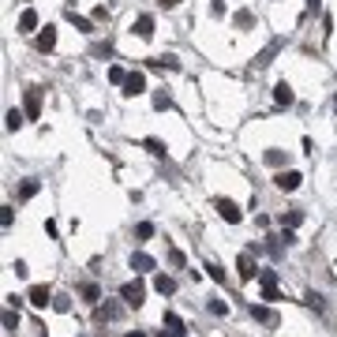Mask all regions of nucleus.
<instances>
[{"label": "nucleus", "mask_w": 337, "mask_h": 337, "mask_svg": "<svg viewBox=\"0 0 337 337\" xmlns=\"http://www.w3.org/2000/svg\"><path fill=\"white\" fill-rule=\"evenodd\" d=\"M120 296H124L127 307H139V303H143V296H146V288L139 285V281H127V285L120 288Z\"/></svg>", "instance_id": "f257e3e1"}, {"label": "nucleus", "mask_w": 337, "mask_h": 337, "mask_svg": "<svg viewBox=\"0 0 337 337\" xmlns=\"http://www.w3.org/2000/svg\"><path fill=\"white\" fill-rule=\"evenodd\" d=\"M143 90H146V79H143V71H131V75L124 79V94H127V98H139Z\"/></svg>", "instance_id": "f03ea898"}, {"label": "nucleus", "mask_w": 337, "mask_h": 337, "mask_svg": "<svg viewBox=\"0 0 337 337\" xmlns=\"http://www.w3.org/2000/svg\"><path fill=\"white\" fill-rule=\"evenodd\" d=\"M218 214H221V218L228 221V225H236V221L244 218V214H240V206H236L232 199H218Z\"/></svg>", "instance_id": "7ed1b4c3"}, {"label": "nucleus", "mask_w": 337, "mask_h": 337, "mask_svg": "<svg viewBox=\"0 0 337 337\" xmlns=\"http://www.w3.org/2000/svg\"><path fill=\"white\" fill-rule=\"evenodd\" d=\"M236 270H240V278H244V281L255 278V259H251V251H244L240 259H236Z\"/></svg>", "instance_id": "20e7f679"}, {"label": "nucleus", "mask_w": 337, "mask_h": 337, "mask_svg": "<svg viewBox=\"0 0 337 337\" xmlns=\"http://www.w3.org/2000/svg\"><path fill=\"white\" fill-rule=\"evenodd\" d=\"M300 172H278V180H274V184L281 187V191H296V187H300Z\"/></svg>", "instance_id": "39448f33"}, {"label": "nucleus", "mask_w": 337, "mask_h": 337, "mask_svg": "<svg viewBox=\"0 0 337 337\" xmlns=\"http://www.w3.org/2000/svg\"><path fill=\"white\" fill-rule=\"evenodd\" d=\"M30 303H34V307H49V303H53L49 288H45V285H34L30 288Z\"/></svg>", "instance_id": "423d86ee"}, {"label": "nucleus", "mask_w": 337, "mask_h": 337, "mask_svg": "<svg viewBox=\"0 0 337 337\" xmlns=\"http://www.w3.org/2000/svg\"><path fill=\"white\" fill-rule=\"evenodd\" d=\"M274 101H278V105H292V101H296L292 86H288V83H278V86H274Z\"/></svg>", "instance_id": "0eeeda50"}, {"label": "nucleus", "mask_w": 337, "mask_h": 337, "mask_svg": "<svg viewBox=\"0 0 337 337\" xmlns=\"http://www.w3.org/2000/svg\"><path fill=\"white\" fill-rule=\"evenodd\" d=\"M154 288H158L161 296H172V292H176V281L168 278V274H158V278H154Z\"/></svg>", "instance_id": "6e6552de"}, {"label": "nucleus", "mask_w": 337, "mask_h": 337, "mask_svg": "<svg viewBox=\"0 0 337 337\" xmlns=\"http://www.w3.org/2000/svg\"><path fill=\"white\" fill-rule=\"evenodd\" d=\"M19 30H23V34L38 30V11H34V8H26L23 15H19Z\"/></svg>", "instance_id": "1a4fd4ad"}, {"label": "nucleus", "mask_w": 337, "mask_h": 337, "mask_svg": "<svg viewBox=\"0 0 337 337\" xmlns=\"http://www.w3.org/2000/svg\"><path fill=\"white\" fill-rule=\"evenodd\" d=\"M131 270H139V274H146V270H154V259L146 251H135L131 255Z\"/></svg>", "instance_id": "9d476101"}, {"label": "nucleus", "mask_w": 337, "mask_h": 337, "mask_svg": "<svg viewBox=\"0 0 337 337\" xmlns=\"http://www.w3.org/2000/svg\"><path fill=\"white\" fill-rule=\"evenodd\" d=\"M53 45H56V30H53V26H45V30L38 34V49H42V53H49Z\"/></svg>", "instance_id": "9b49d317"}, {"label": "nucleus", "mask_w": 337, "mask_h": 337, "mask_svg": "<svg viewBox=\"0 0 337 337\" xmlns=\"http://www.w3.org/2000/svg\"><path fill=\"white\" fill-rule=\"evenodd\" d=\"M135 34H139V38H150V34H154V19L150 15H139V19H135Z\"/></svg>", "instance_id": "f8f14e48"}, {"label": "nucleus", "mask_w": 337, "mask_h": 337, "mask_svg": "<svg viewBox=\"0 0 337 337\" xmlns=\"http://www.w3.org/2000/svg\"><path fill=\"white\" fill-rule=\"evenodd\" d=\"M38 112H42V105H38V90H26V116L38 120Z\"/></svg>", "instance_id": "ddd939ff"}, {"label": "nucleus", "mask_w": 337, "mask_h": 337, "mask_svg": "<svg viewBox=\"0 0 337 337\" xmlns=\"http://www.w3.org/2000/svg\"><path fill=\"white\" fill-rule=\"evenodd\" d=\"M4 124H8V131H19V127L26 124V120H23V112H19V109H8V116H4Z\"/></svg>", "instance_id": "4468645a"}, {"label": "nucleus", "mask_w": 337, "mask_h": 337, "mask_svg": "<svg viewBox=\"0 0 337 337\" xmlns=\"http://www.w3.org/2000/svg\"><path fill=\"white\" fill-rule=\"evenodd\" d=\"M259 281H262V288H278V274L274 270H259Z\"/></svg>", "instance_id": "2eb2a0df"}, {"label": "nucleus", "mask_w": 337, "mask_h": 337, "mask_svg": "<svg viewBox=\"0 0 337 337\" xmlns=\"http://www.w3.org/2000/svg\"><path fill=\"white\" fill-rule=\"evenodd\" d=\"M38 187H42L38 180H26V184L19 187V199H34V195H38Z\"/></svg>", "instance_id": "dca6fc26"}, {"label": "nucleus", "mask_w": 337, "mask_h": 337, "mask_svg": "<svg viewBox=\"0 0 337 337\" xmlns=\"http://www.w3.org/2000/svg\"><path fill=\"white\" fill-rule=\"evenodd\" d=\"M251 315H255V319H259V322H278V319H274V311H270V307H255V303H251Z\"/></svg>", "instance_id": "f3484780"}, {"label": "nucleus", "mask_w": 337, "mask_h": 337, "mask_svg": "<svg viewBox=\"0 0 337 337\" xmlns=\"http://www.w3.org/2000/svg\"><path fill=\"white\" fill-rule=\"evenodd\" d=\"M165 326L172 330V334H180L184 330V322H180V315H172V311H165Z\"/></svg>", "instance_id": "a211bd4d"}, {"label": "nucleus", "mask_w": 337, "mask_h": 337, "mask_svg": "<svg viewBox=\"0 0 337 337\" xmlns=\"http://www.w3.org/2000/svg\"><path fill=\"white\" fill-rule=\"evenodd\" d=\"M67 19H71V23H75V30H94V23H90V19L75 15V11H71V15H67Z\"/></svg>", "instance_id": "6ab92c4d"}, {"label": "nucleus", "mask_w": 337, "mask_h": 337, "mask_svg": "<svg viewBox=\"0 0 337 337\" xmlns=\"http://www.w3.org/2000/svg\"><path fill=\"white\" fill-rule=\"evenodd\" d=\"M154 67H168V71H176L180 60H176V56H161V60H154Z\"/></svg>", "instance_id": "aec40b11"}, {"label": "nucleus", "mask_w": 337, "mask_h": 337, "mask_svg": "<svg viewBox=\"0 0 337 337\" xmlns=\"http://www.w3.org/2000/svg\"><path fill=\"white\" fill-rule=\"evenodd\" d=\"M124 79H127V71H124V67H109V83L124 86Z\"/></svg>", "instance_id": "412c9836"}, {"label": "nucleus", "mask_w": 337, "mask_h": 337, "mask_svg": "<svg viewBox=\"0 0 337 337\" xmlns=\"http://www.w3.org/2000/svg\"><path fill=\"white\" fill-rule=\"evenodd\" d=\"M98 315H101V319H116L120 307H116V303H105V307H98Z\"/></svg>", "instance_id": "4be33fe9"}, {"label": "nucleus", "mask_w": 337, "mask_h": 337, "mask_svg": "<svg viewBox=\"0 0 337 337\" xmlns=\"http://www.w3.org/2000/svg\"><path fill=\"white\" fill-rule=\"evenodd\" d=\"M135 236H139V240H150V236H154V225H150V221H143V225L135 228Z\"/></svg>", "instance_id": "5701e85b"}, {"label": "nucleus", "mask_w": 337, "mask_h": 337, "mask_svg": "<svg viewBox=\"0 0 337 337\" xmlns=\"http://www.w3.org/2000/svg\"><path fill=\"white\" fill-rule=\"evenodd\" d=\"M281 161H285V154H281V150H266V165H274V168H278Z\"/></svg>", "instance_id": "b1692460"}, {"label": "nucleus", "mask_w": 337, "mask_h": 337, "mask_svg": "<svg viewBox=\"0 0 337 337\" xmlns=\"http://www.w3.org/2000/svg\"><path fill=\"white\" fill-rule=\"evenodd\" d=\"M15 326H19V315H15V311H4V330H11V334H15Z\"/></svg>", "instance_id": "393cba45"}, {"label": "nucleus", "mask_w": 337, "mask_h": 337, "mask_svg": "<svg viewBox=\"0 0 337 337\" xmlns=\"http://www.w3.org/2000/svg\"><path fill=\"white\" fill-rule=\"evenodd\" d=\"M300 221H303V214H300V210H288V218H285V228H296Z\"/></svg>", "instance_id": "a878e982"}, {"label": "nucleus", "mask_w": 337, "mask_h": 337, "mask_svg": "<svg viewBox=\"0 0 337 337\" xmlns=\"http://www.w3.org/2000/svg\"><path fill=\"white\" fill-rule=\"evenodd\" d=\"M150 101H154V109H168V94H161V90H158V94H154V98H150Z\"/></svg>", "instance_id": "bb28decb"}, {"label": "nucleus", "mask_w": 337, "mask_h": 337, "mask_svg": "<svg viewBox=\"0 0 337 337\" xmlns=\"http://www.w3.org/2000/svg\"><path fill=\"white\" fill-rule=\"evenodd\" d=\"M146 150H150V154H158V158H161V154H165V146H161L158 139H146Z\"/></svg>", "instance_id": "cd10ccee"}, {"label": "nucleus", "mask_w": 337, "mask_h": 337, "mask_svg": "<svg viewBox=\"0 0 337 337\" xmlns=\"http://www.w3.org/2000/svg\"><path fill=\"white\" fill-rule=\"evenodd\" d=\"M236 26H251V11H236Z\"/></svg>", "instance_id": "c85d7f7f"}, {"label": "nucleus", "mask_w": 337, "mask_h": 337, "mask_svg": "<svg viewBox=\"0 0 337 337\" xmlns=\"http://www.w3.org/2000/svg\"><path fill=\"white\" fill-rule=\"evenodd\" d=\"M262 300H270V303H278L281 296H278V288H262Z\"/></svg>", "instance_id": "c756f323"}, {"label": "nucleus", "mask_w": 337, "mask_h": 337, "mask_svg": "<svg viewBox=\"0 0 337 337\" xmlns=\"http://www.w3.org/2000/svg\"><path fill=\"white\" fill-rule=\"evenodd\" d=\"M0 225H4V228L11 225V206H4V210H0Z\"/></svg>", "instance_id": "7c9ffc66"}, {"label": "nucleus", "mask_w": 337, "mask_h": 337, "mask_svg": "<svg viewBox=\"0 0 337 337\" xmlns=\"http://www.w3.org/2000/svg\"><path fill=\"white\" fill-rule=\"evenodd\" d=\"M206 270H210V278H214V281H225V270H221V266H206Z\"/></svg>", "instance_id": "2f4dec72"}, {"label": "nucleus", "mask_w": 337, "mask_h": 337, "mask_svg": "<svg viewBox=\"0 0 337 337\" xmlns=\"http://www.w3.org/2000/svg\"><path fill=\"white\" fill-rule=\"evenodd\" d=\"M161 4H165V8H176V4H180V0H161Z\"/></svg>", "instance_id": "473e14b6"}, {"label": "nucleus", "mask_w": 337, "mask_h": 337, "mask_svg": "<svg viewBox=\"0 0 337 337\" xmlns=\"http://www.w3.org/2000/svg\"><path fill=\"white\" fill-rule=\"evenodd\" d=\"M307 8H311V11H319V0H307Z\"/></svg>", "instance_id": "72a5a7b5"}, {"label": "nucleus", "mask_w": 337, "mask_h": 337, "mask_svg": "<svg viewBox=\"0 0 337 337\" xmlns=\"http://www.w3.org/2000/svg\"><path fill=\"white\" fill-rule=\"evenodd\" d=\"M161 337H176V334H161Z\"/></svg>", "instance_id": "f704fd0d"}, {"label": "nucleus", "mask_w": 337, "mask_h": 337, "mask_svg": "<svg viewBox=\"0 0 337 337\" xmlns=\"http://www.w3.org/2000/svg\"><path fill=\"white\" fill-rule=\"evenodd\" d=\"M334 109H337V101H334Z\"/></svg>", "instance_id": "c9c22d12"}]
</instances>
